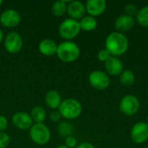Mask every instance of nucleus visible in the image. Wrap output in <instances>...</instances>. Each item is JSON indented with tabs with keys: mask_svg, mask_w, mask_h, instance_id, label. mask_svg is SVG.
I'll use <instances>...</instances> for the list:
<instances>
[{
	"mask_svg": "<svg viewBox=\"0 0 148 148\" xmlns=\"http://www.w3.org/2000/svg\"><path fill=\"white\" fill-rule=\"evenodd\" d=\"M86 12L85 4L80 1H70L68 4L67 13L69 16V18L75 19L76 21L81 20L85 16Z\"/></svg>",
	"mask_w": 148,
	"mask_h": 148,
	"instance_id": "f8f14e48",
	"label": "nucleus"
},
{
	"mask_svg": "<svg viewBox=\"0 0 148 148\" xmlns=\"http://www.w3.org/2000/svg\"><path fill=\"white\" fill-rule=\"evenodd\" d=\"M58 45L56 43V42L52 39H43L40 42L38 49L41 54L46 56H52L55 54H56Z\"/></svg>",
	"mask_w": 148,
	"mask_h": 148,
	"instance_id": "dca6fc26",
	"label": "nucleus"
},
{
	"mask_svg": "<svg viewBox=\"0 0 148 148\" xmlns=\"http://www.w3.org/2000/svg\"><path fill=\"white\" fill-rule=\"evenodd\" d=\"M98 59L101 61V62H107L112 56H111V54L106 49H101L99 52H98Z\"/></svg>",
	"mask_w": 148,
	"mask_h": 148,
	"instance_id": "a878e982",
	"label": "nucleus"
},
{
	"mask_svg": "<svg viewBox=\"0 0 148 148\" xmlns=\"http://www.w3.org/2000/svg\"><path fill=\"white\" fill-rule=\"evenodd\" d=\"M2 4H3V1H2V0H0V6H1Z\"/></svg>",
	"mask_w": 148,
	"mask_h": 148,
	"instance_id": "473e14b6",
	"label": "nucleus"
},
{
	"mask_svg": "<svg viewBox=\"0 0 148 148\" xmlns=\"http://www.w3.org/2000/svg\"><path fill=\"white\" fill-rule=\"evenodd\" d=\"M73 131H74L73 126L68 121H62L59 123V125L57 127L58 134L63 138H67L69 136H71L73 134Z\"/></svg>",
	"mask_w": 148,
	"mask_h": 148,
	"instance_id": "4be33fe9",
	"label": "nucleus"
},
{
	"mask_svg": "<svg viewBox=\"0 0 148 148\" xmlns=\"http://www.w3.org/2000/svg\"><path fill=\"white\" fill-rule=\"evenodd\" d=\"M30 116H31V118L33 120V122H35V123H43V121L46 119L47 113H46V110L42 107L36 106L32 109Z\"/></svg>",
	"mask_w": 148,
	"mask_h": 148,
	"instance_id": "6ab92c4d",
	"label": "nucleus"
},
{
	"mask_svg": "<svg viewBox=\"0 0 148 148\" xmlns=\"http://www.w3.org/2000/svg\"><path fill=\"white\" fill-rule=\"evenodd\" d=\"M67 3L68 1H64V0L56 1L51 8L53 15L56 16H62L67 12V9H68Z\"/></svg>",
	"mask_w": 148,
	"mask_h": 148,
	"instance_id": "aec40b11",
	"label": "nucleus"
},
{
	"mask_svg": "<svg viewBox=\"0 0 148 148\" xmlns=\"http://www.w3.org/2000/svg\"><path fill=\"white\" fill-rule=\"evenodd\" d=\"M8 127V121L5 116L0 114V133H3L6 130Z\"/></svg>",
	"mask_w": 148,
	"mask_h": 148,
	"instance_id": "cd10ccee",
	"label": "nucleus"
},
{
	"mask_svg": "<svg viewBox=\"0 0 148 148\" xmlns=\"http://www.w3.org/2000/svg\"><path fill=\"white\" fill-rule=\"evenodd\" d=\"M139 10L137 8V6L134 3H130V4H127L126 7H125V12H126V15L127 16H130L132 17H134V16H136L137 13H138Z\"/></svg>",
	"mask_w": 148,
	"mask_h": 148,
	"instance_id": "b1692460",
	"label": "nucleus"
},
{
	"mask_svg": "<svg viewBox=\"0 0 148 148\" xmlns=\"http://www.w3.org/2000/svg\"><path fill=\"white\" fill-rule=\"evenodd\" d=\"M62 117L67 120H75L78 118L82 111V106L79 101L74 98L65 99L58 108Z\"/></svg>",
	"mask_w": 148,
	"mask_h": 148,
	"instance_id": "7ed1b4c3",
	"label": "nucleus"
},
{
	"mask_svg": "<svg viewBox=\"0 0 148 148\" xmlns=\"http://www.w3.org/2000/svg\"><path fill=\"white\" fill-rule=\"evenodd\" d=\"M77 145V140L74 136H69L65 138V146L69 148H74Z\"/></svg>",
	"mask_w": 148,
	"mask_h": 148,
	"instance_id": "bb28decb",
	"label": "nucleus"
},
{
	"mask_svg": "<svg viewBox=\"0 0 148 148\" xmlns=\"http://www.w3.org/2000/svg\"><path fill=\"white\" fill-rule=\"evenodd\" d=\"M10 136L4 132L0 133V148H6L10 145Z\"/></svg>",
	"mask_w": 148,
	"mask_h": 148,
	"instance_id": "393cba45",
	"label": "nucleus"
},
{
	"mask_svg": "<svg viewBox=\"0 0 148 148\" xmlns=\"http://www.w3.org/2000/svg\"><path fill=\"white\" fill-rule=\"evenodd\" d=\"M3 33L2 29H0V43L3 42Z\"/></svg>",
	"mask_w": 148,
	"mask_h": 148,
	"instance_id": "7c9ffc66",
	"label": "nucleus"
},
{
	"mask_svg": "<svg viewBox=\"0 0 148 148\" xmlns=\"http://www.w3.org/2000/svg\"><path fill=\"white\" fill-rule=\"evenodd\" d=\"M62 118V115L61 114L59 113V111H53L50 113L49 114V119L53 121V122H57L61 120Z\"/></svg>",
	"mask_w": 148,
	"mask_h": 148,
	"instance_id": "c85d7f7f",
	"label": "nucleus"
},
{
	"mask_svg": "<svg viewBox=\"0 0 148 148\" xmlns=\"http://www.w3.org/2000/svg\"><path fill=\"white\" fill-rule=\"evenodd\" d=\"M50 136V130L43 123H35L29 129V137L36 145H46L49 141Z\"/></svg>",
	"mask_w": 148,
	"mask_h": 148,
	"instance_id": "20e7f679",
	"label": "nucleus"
},
{
	"mask_svg": "<svg viewBox=\"0 0 148 148\" xmlns=\"http://www.w3.org/2000/svg\"><path fill=\"white\" fill-rule=\"evenodd\" d=\"M77 148H95L94 145H92L91 143H88V142H84V143H82L80 144Z\"/></svg>",
	"mask_w": 148,
	"mask_h": 148,
	"instance_id": "c756f323",
	"label": "nucleus"
},
{
	"mask_svg": "<svg viewBox=\"0 0 148 148\" xmlns=\"http://www.w3.org/2000/svg\"><path fill=\"white\" fill-rule=\"evenodd\" d=\"M120 82L123 86L130 87L135 82V75L130 69L123 70V72L120 75Z\"/></svg>",
	"mask_w": 148,
	"mask_h": 148,
	"instance_id": "412c9836",
	"label": "nucleus"
},
{
	"mask_svg": "<svg viewBox=\"0 0 148 148\" xmlns=\"http://www.w3.org/2000/svg\"><path fill=\"white\" fill-rule=\"evenodd\" d=\"M79 46L71 41H65L60 43L57 47L56 56L64 62H73L80 56Z\"/></svg>",
	"mask_w": 148,
	"mask_h": 148,
	"instance_id": "f03ea898",
	"label": "nucleus"
},
{
	"mask_svg": "<svg viewBox=\"0 0 148 148\" xmlns=\"http://www.w3.org/2000/svg\"><path fill=\"white\" fill-rule=\"evenodd\" d=\"M13 125L21 130L30 129L33 126V120L31 116L25 112H17L13 114L11 118Z\"/></svg>",
	"mask_w": 148,
	"mask_h": 148,
	"instance_id": "9b49d317",
	"label": "nucleus"
},
{
	"mask_svg": "<svg viewBox=\"0 0 148 148\" xmlns=\"http://www.w3.org/2000/svg\"><path fill=\"white\" fill-rule=\"evenodd\" d=\"M129 47L128 38L121 32L114 31L110 33L105 41V49L112 56L118 57L124 55Z\"/></svg>",
	"mask_w": 148,
	"mask_h": 148,
	"instance_id": "f257e3e1",
	"label": "nucleus"
},
{
	"mask_svg": "<svg viewBox=\"0 0 148 148\" xmlns=\"http://www.w3.org/2000/svg\"><path fill=\"white\" fill-rule=\"evenodd\" d=\"M147 148H148V146H147Z\"/></svg>",
	"mask_w": 148,
	"mask_h": 148,
	"instance_id": "f704fd0d",
	"label": "nucleus"
},
{
	"mask_svg": "<svg viewBox=\"0 0 148 148\" xmlns=\"http://www.w3.org/2000/svg\"><path fill=\"white\" fill-rule=\"evenodd\" d=\"M140 109V101L134 95H125L120 102L121 112L127 116H133Z\"/></svg>",
	"mask_w": 148,
	"mask_h": 148,
	"instance_id": "423d86ee",
	"label": "nucleus"
},
{
	"mask_svg": "<svg viewBox=\"0 0 148 148\" xmlns=\"http://www.w3.org/2000/svg\"><path fill=\"white\" fill-rule=\"evenodd\" d=\"M3 45L6 51L10 54H16L23 48V38L19 33L11 31L5 36Z\"/></svg>",
	"mask_w": 148,
	"mask_h": 148,
	"instance_id": "6e6552de",
	"label": "nucleus"
},
{
	"mask_svg": "<svg viewBox=\"0 0 148 148\" xmlns=\"http://www.w3.org/2000/svg\"><path fill=\"white\" fill-rule=\"evenodd\" d=\"M90 85L98 90H105L110 85V78L106 72L101 70L92 71L88 75Z\"/></svg>",
	"mask_w": 148,
	"mask_h": 148,
	"instance_id": "0eeeda50",
	"label": "nucleus"
},
{
	"mask_svg": "<svg viewBox=\"0 0 148 148\" xmlns=\"http://www.w3.org/2000/svg\"><path fill=\"white\" fill-rule=\"evenodd\" d=\"M131 139L136 144H142L148 140V125L140 121L135 123L131 129Z\"/></svg>",
	"mask_w": 148,
	"mask_h": 148,
	"instance_id": "1a4fd4ad",
	"label": "nucleus"
},
{
	"mask_svg": "<svg viewBox=\"0 0 148 148\" xmlns=\"http://www.w3.org/2000/svg\"><path fill=\"white\" fill-rule=\"evenodd\" d=\"M21 22V15L13 9H9L2 12L0 15V23L5 28L16 27Z\"/></svg>",
	"mask_w": 148,
	"mask_h": 148,
	"instance_id": "9d476101",
	"label": "nucleus"
},
{
	"mask_svg": "<svg viewBox=\"0 0 148 148\" xmlns=\"http://www.w3.org/2000/svg\"><path fill=\"white\" fill-rule=\"evenodd\" d=\"M136 21L142 27H148V5L139 10L136 15Z\"/></svg>",
	"mask_w": 148,
	"mask_h": 148,
	"instance_id": "5701e85b",
	"label": "nucleus"
},
{
	"mask_svg": "<svg viewBox=\"0 0 148 148\" xmlns=\"http://www.w3.org/2000/svg\"><path fill=\"white\" fill-rule=\"evenodd\" d=\"M135 23V19L127 15L120 16L114 22V27L118 32H126L130 30Z\"/></svg>",
	"mask_w": 148,
	"mask_h": 148,
	"instance_id": "2eb2a0df",
	"label": "nucleus"
},
{
	"mask_svg": "<svg viewBox=\"0 0 148 148\" xmlns=\"http://www.w3.org/2000/svg\"><path fill=\"white\" fill-rule=\"evenodd\" d=\"M81 29L84 31H92L95 30L98 25L97 20L95 17L91 16H85L79 21Z\"/></svg>",
	"mask_w": 148,
	"mask_h": 148,
	"instance_id": "a211bd4d",
	"label": "nucleus"
},
{
	"mask_svg": "<svg viewBox=\"0 0 148 148\" xmlns=\"http://www.w3.org/2000/svg\"><path fill=\"white\" fill-rule=\"evenodd\" d=\"M56 148H69L68 147H66L65 145H60V146H58Z\"/></svg>",
	"mask_w": 148,
	"mask_h": 148,
	"instance_id": "2f4dec72",
	"label": "nucleus"
},
{
	"mask_svg": "<svg viewBox=\"0 0 148 148\" xmlns=\"http://www.w3.org/2000/svg\"><path fill=\"white\" fill-rule=\"evenodd\" d=\"M58 31L61 37L67 41H70L75 38L81 31L79 21L72 18H67L62 22L59 26Z\"/></svg>",
	"mask_w": 148,
	"mask_h": 148,
	"instance_id": "39448f33",
	"label": "nucleus"
},
{
	"mask_svg": "<svg viewBox=\"0 0 148 148\" xmlns=\"http://www.w3.org/2000/svg\"><path fill=\"white\" fill-rule=\"evenodd\" d=\"M85 6L88 16L95 17L105 12L107 9V2L105 0H88Z\"/></svg>",
	"mask_w": 148,
	"mask_h": 148,
	"instance_id": "ddd939ff",
	"label": "nucleus"
},
{
	"mask_svg": "<svg viewBox=\"0 0 148 148\" xmlns=\"http://www.w3.org/2000/svg\"><path fill=\"white\" fill-rule=\"evenodd\" d=\"M104 63H105L106 71L110 75H114V76L121 75V74L123 72L124 66H123L121 60L119 59V57L111 56Z\"/></svg>",
	"mask_w": 148,
	"mask_h": 148,
	"instance_id": "4468645a",
	"label": "nucleus"
},
{
	"mask_svg": "<svg viewBox=\"0 0 148 148\" xmlns=\"http://www.w3.org/2000/svg\"><path fill=\"white\" fill-rule=\"evenodd\" d=\"M62 100L59 92L56 90H49L45 95V103L51 109H56L61 105Z\"/></svg>",
	"mask_w": 148,
	"mask_h": 148,
	"instance_id": "f3484780",
	"label": "nucleus"
},
{
	"mask_svg": "<svg viewBox=\"0 0 148 148\" xmlns=\"http://www.w3.org/2000/svg\"><path fill=\"white\" fill-rule=\"evenodd\" d=\"M146 123H147V124L148 125V117H147V122H146Z\"/></svg>",
	"mask_w": 148,
	"mask_h": 148,
	"instance_id": "72a5a7b5",
	"label": "nucleus"
}]
</instances>
